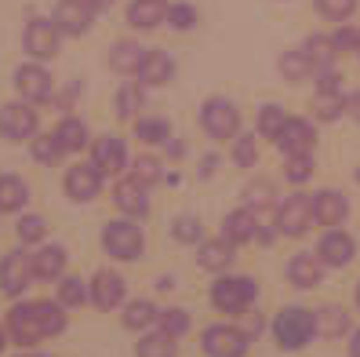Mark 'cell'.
I'll return each instance as SVG.
<instances>
[{"label":"cell","instance_id":"3957f363","mask_svg":"<svg viewBox=\"0 0 360 357\" xmlns=\"http://www.w3.org/2000/svg\"><path fill=\"white\" fill-rule=\"evenodd\" d=\"M102 248L110 251L113 259H120V263H131V259H139L142 256V248H146V241H142V230L135 226V223H105V230H102Z\"/></svg>","mask_w":360,"mask_h":357},{"label":"cell","instance_id":"f35d334b","mask_svg":"<svg viewBox=\"0 0 360 357\" xmlns=\"http://www.w3.org/2000/svg\"><path fill=\"white\" fill-rule=\"evenodd\" d=\"M316 8H321V15L331 18V23H346L356 11V0H316Z\"/></svg>","mask_w":360,"mask_h":357},{"label":"cell","instance_id":"7bdbcfd3","mask_svg":"<svg viewBox=\"0 0 360 357\" xmlns=\"http://www.w3.org/2000/svg\"><path fill=\"white\" fill-rule=\"evenodd\" d=\"M160 328H164L167 335H182V332L189 328V313L179 310V306H175V310H164V313H160Z\"/></svg>","mask_w":360,"mask_h":357},{"label":"cell","instance_id":"d590c367","mask_svg":"<svg viewBox=\"0 0 360 357\" xmlns=\"http://www.w3.org/2000/svg\"><path fill=\"white\" fill-rule=\"evenodd\" d=\"M135 139H142V142H167L172 139V124L167 120H135Z\"/></svg>","mask_w":360,"mask_h":357},{"label":"cell","instance_id":"484cf974","mask_svg":"<svg viewBox=\"0 0 360 357\" xmlns=\"http://www.w3.org/2000/svg\"><path fill=\"white\" fill-rule=\"evenodd\" d=\"M30 201V190L18 175H0V212H18L26 208Z\"/></svg>","mask_w":360,"mask_h":357},{"label":"cell","instance_id":"5b68a950","mask_svg":"<svg viewBox=\"0 0 360 357\" xmlns=\"http://www.w3.org/2000/svg\"><path fill=\"white\" fill-rule=\"evenodd\" d=\"M200 124L211 139H233L240 128V113L229 99H207L200 110Z\"/></svg>","mask_w":360,"mask_h":357},{"label":"cell","instance_id":"5bb4252c","mask_svg":"<svg viewBox=\"0 0 360 357\" xmlns=\"http://www.w3.org/2000/svg\"><path fill=\"white\" fill-rule=\"evenodd\" d=\"M15 88H18V95H22V99L40 102V99L51 95V77H48L44 66H18L15 70Z\"/></svg>","mask_w":360,"mask_h":357},{"label":"cell","instance_id":"9a60e30c","mask_svg":"<svg viewBox=\"0 0 360 357\" xmlns=\"http://www.w3.org/2000/svg\"><path fill=\"white\" fill-rule=\"evenodd\" d=\"M98 186H102V172L95 168V161H91V164H77V168H70L66 190H70L73 201H91V197L98 194Z\"/></svg>","mask_w":360,"mask_h":357},{"label":"cell","instance_id":"2e32d148","mask_svg":"<svg viewBox=\"0 0 360 357\" xmlns=\"http://www.w3.org/2000/svg\"><path fill=\"white\" fill-rule=\"evenodd\" d=\"M316 256L324 259V266H349L353 256H356V244H353L349 234H342V230H331L321 241V248H316Z\"/></svg>","mask_w":360,"mask_h":357},{"label":"cell","instance_id":"e0dca14e","mask_svg":"<svg viewBox=\"0 0 360 357\" xmlns=\"http://www.w3.org/2000/svg\"><path fill=\"white\" fill-rule=\"evenodd\" d=\"M91 299H95L98 310L120 306V299H124V277L120 274H110V270H98L95 281H91Z\"/></svg>","mask_w":360,"mask_h":357},{"label":"cell","instance_id":"f6af8a7d","mask_svg":"<svg viewBox=\"0 0 360 357\" xmlns=\"http://www.w3.org/2000/svg\"><path fill=\"white\" fill-rule=\"evenodd\" d=\"M175 237H179L182 244H193V241H200V219H193V215H182V219H175Z\"/></svg>","mask_w":360,"mask_h":357},{"label":"cell","instance_id":"603a6c76","mask_svg":"<svg viewBox=\"0 0 360 357\" xmlns=\"http://www.w3.org/2000/svg\"><path fill=\"white\" fill-rule=\"evenodd\" d=\"M66 248L62 244H48V248H40L37 256H33V270H37V277H44V281H55L62 277V270H66Z\"/></svg>","mask_w":360,"mask_h":357},{"label":"cell","instance_id":"ffe728a7","mask_svg":"<svg viewBox=\"0 0 360 357\" xmlns=\"http://www.w3.org/2000/svg\"><path fill=\"white\" fill-rule=\"evenodd\" d=\"M255 234H259V219L251 215L248 208H240V212H229V215L222 219V237H226L229 244H248Z\"/></svg>","mask_w":360,"mask_h":357},{"label":"cell","instance_id":"277c9868","mask_svg":"<svg viewBox=\"0 0 360 357\" xmlns=\"http://www.w3.org/2000/svg\"><path fill=\"white\" fill-rule=\"evenodd\" d=\"M259 296V284L251 277H219L211 284V303L222 313H240L248 310V303Z\"/></svg>","mask_w":360,"mask_h":357},{"label":"cell","instance_id":"d6986e66","mask_svg":"<svg viewBox=\"0 0 360 357\" xmlns=\"http://www.w3.org/2000/svg\"><path fill=\"white\" fill-rule=\"evenodd\" d=\"M346 212H349L346 197L335 194V190H321V194L313 197V219L321 223V226H338V223L346 219Z\"/></svg>","mask_w":360,"mask_h":357},{"label":"cell","instance_id":"7dc6e473","mask_svg":"<svg viewBox=\"0 0 360 357\" xmlns=\"http://www.w3.org/2000/svg\"><path fill=\"white\" fill-rule=\"evenodd\" d=\"M135 179H142L146 186L160 179V161L157 157H139L135 161Z\"/></svg>","mask_w":360,"mask_h":357},{"label":"cell","instance_id":"ab89813d","mask_svg":"<svg viewBox=\"0 0 360 357\" xmlns=\"http://www.w3.org/2000/svg\"><path fill=\"white\" fill-rule=\"evenodd\" d=\"M233 161H237L240 168H255V161H259L255 135H240V139H237V146H233Z\"/></svg>","mask_w":360,"mask_h":357},{"label":"cell","instance_id":"8992f818","mask_svg":"<svg viewBox=\"0 0 360 357\" xmlns=\"http://www.w3.org/2000/svg\"><path fill=\"white\" fill-rule=\"evenodd\" d=\"M248 339L251 335L233 328V325H211L204 332V350L207 357H244L248 353Z\"/></svg>","mask_w":360,"mask_h":357},{"label":"cell","instance_id":"9c48e42d","mask_svg":"<svg viewBox=\"0 0 360 357\" xmlns=\"http://www.w3.org/2000/svg\"><path fill=\"white\" fill-rule=\"evenodd\" d=\"M37 132V110H30L26 102H8L0 106V135L11 142H22Z\"/></svg>","mask_w":360,"mask_h":357},{"label":"cell","instance_id":"816d5d0a","mask_svg":"<svg viewBox=\"0 0 360 357\" xmlns=\"http://www.w3.org/2000/svg\"><path fill=\"white\" fill-rule=\"evenodd\" d=\"M349 353H353V357H360V332L353 335V343H349Z\"/></svg>","mask_w":360,"mask_h":357},{"label":"cell","instance_id":"52a82bcc","mask_svg":"<svg viewBox=\"0 0 360 357\" xmlns=\"http://www.w3.org/2000/svg\"><path fill=\"white\" fill-rule=\"evenodd\" d=\"M33 277H37L33 256H26V251H8L4 263H0V292L4 296H18V292L30 288Z\"/></svg>","mask_w":360,"mask_h":357},{"label":"cell","instance_id":"ee69618b","mask_svg":"<svg viewBox=\"0 0 360 357\" xmlns=\"http://www.w3.org/2000/svg\"><path fill=\"white\" fill-rule=\"evenodd\" d=\"M142 106V95H139V84H128L120 95H117V113L120 117H131L135 110Z\"/></svg>","mask_w":360,"mask_h":357},{"label":"cell","instance_id":"f546056e","mask_svg":"<svg viewBox=\"0 0 360 357\" xmlns=\"http://www.w3.org/2000/svg\"><path fill=\"white\" fill-rule=\"evenodd\" d=\"M58 142H62V150L73 154V150H84V142H88V128H84V120H62L58 128H55Z\"/></svg>","mask_w":360,"mask_h":357},{"label":"cell","instance_id":"db71d44e","mask_svg":"<svg viewBox=\"0 0 360 357\" xmlns=\"http://www.w3.org/2000/svg\"><path fill=\"white\" fill-rule=\"evenodd\" d=\"M356 303H360V284H356Z\"/></svg>","mask_w":360,"mask_h":357},{"label":"cell","instance_id":"44dd1931","mask_svg":"<svg viewBox=\"0 0 360 357\" xmlns=\"http://www.w3.org/2000/svg\"><path fill=\"white\" fill-rule=\"evenodd\" d=\"M164 18H167L164 0H131L128 4V26H135V30H153Z\"/></svg>","mask_w":360,"mask_h":357},{"label":"cell","instance_id":"ba28073f","mask_svg":"<svg viewBox=\"0 0 360 357\" xmlns=\"http://www.w3.org/2000/svg\"><path fill=\"white\" fill-rule=\"evenodd\" d=\"M309 223H313V201L306 194H291L277 212V230L284 237H302Z\"/></svg>","mask_w":360,"mask_h":357},{"label":"cell","instance_id":"60d3db41","mask_svg":"<svg viewBox=\"0 0 360 357\" xmlns=\"http://www.w3.org/2000/svg\"><path fill=\"white\" fill-rule=\"evenodd\" d=\"M44 230H48V223L40 219V215H22V219H18V230H15V234H18V241H22V244H30V241H40V237H44Z\"/></svg>","mask_w":360,"mask_h":357},{"label":"cell","instance_id":"f5cc1de1","mask_svg":"<svg viewBox=\"0 0 360 357\" xmlns=\"http://www.w3.org/2000/svg\"><path fill=\"white\" fill-rule=\"evenodd\" d=\"M4 343H8V339H4V328H0V350H4Z\"/></svg>","mask_w":360,"mask_h":357},{"label":"cell","instance_id":"11a10c76","mask_svg":"<svg viewBox=\"0 0 360 357\" xmlns=\"http://www.w3.org/2000/svg\"><path fill=\"white\" fill-rule=\"evenodd\" d=\"M22 357H40V353H22Z\"/></svg>","mask_w":360,"mask_h":357},{"label":"cell","instance_id":"7402d4cb","mask_svg":"<svg viewBox=\"0 0 360 357\" xmlns=\"http://www.w3.org/2000/svg\"><path fill=\"white\" fill-rule=\"evenodd\" d=\"M95 168L102 175H117L124 168V142L117 135H102L95 139Z\"/></svg>","mask_w":360,"mask_h":357},{"label":"cell","instance_id":"30bf717a","mask_svg":"<svg viewBox=\"0 0 360 357\" xmlns=\"http://www.w3.org/2000/svg\"><path fill=\"white\" fill-rule=\"evenodd\" d=\"M58 23H51V18H33V23L26 26V48L37 55V58H55L58 55Z\"/></svg>","mask_w":360,"mask_h":357},{"label":"cell","instance_id":"1f68e13d","mask_svg":"<svg viewBox=\"0 0 360 357\" xmlns=\"http://www.w3.org/2000/svg\"><path fill=\"white\" fill-rule=\"evenodd\" d=\"M281 73H284L288 80H306V77L313 73V62H309L306 48H299V51H288V55L281 58Z\"/></svg>","mask_w":360,"mask_h":357},{"label":"cell","instance_id":"b9f144b4","mask_svg":"<svg viewBox=\"0 0 360 357\" xmlns=\"http://www.w3.org/2000/svg\"><path fill=\"white\" fill-rule=\"evenodd\" d=\"M284 175H288L291 182H306V179L313 175V161H309V154H295V157H288Z\"/></svg>","mask_w":360,"mask_h":357},{"label":"cell","instance_id":"836d02e7","mask_svg":"<svg viewBox=\"0 0 360 357\" xmlns=\"http://www.w3.org/2000/svg\"><path fill=\"white\" fill-rule=\"evenodd\" d=\"M342 110H346V99H342V92H321V95L313 99V113L321 117V120H335Z\"/></svg>","mask_w":360,"mask_h":357},{"label":"cell","instance_id":"7c38bea8","mask_svg":"<svg viewBox=\"0 0 360 357\" xmlns=\"http://www.w3.org/2000/svg\"><path fill=\"white\" fill-rule=\"evenodd\" d=\"M313 142H316V132H313V124H309V120H288L284 128H281V135H277V146H281L288 157H295V154H309V150H313Z\"/></svg>","mask_w":360,"mask_h":357},{"label":"cell","instance_id":"4dcf8cb0","mask_svg":"<svg viewBox=\"0 0 360 357\" xmlns=\"http://www.w3.org/2000/svg\"><path fill=\"white\" fill-rule=\"evenodd\" d=\"M157 318H160V313L153 310L150 299H135V303L128 306V313H124V328H131V332H135V328H150Z\"/></svg>","mask_w":360,"mask_h":357},{"label":"cell","instance_id":"f907efd6","mask_svg":"<svg viewBox=\"0 0 360 357\" xmlns=\"http://www.w3.org/2000/svg\"><path fill=\"white\" fill-rule=\"evenodd\" d=\"M88 4H91L95 11H105V8H110V4H113V0H88Z\"/></svg>","mask_w":360,"mask_h":357},{"label":"cell","instance_id":"c3c4849f","mask_svg":"<svg viewBox=\"0 0 360 357\" xmlns=\"http://www.w3.org/2000/svg\"><path fill=\"white\" fill-rule=\"evenodd\" d=\"M331 40H335V48H338V51H356V48H360V30L342 26V30H338Z\"/></svg>","mask_w":360,"mask_h":357},{"label":"cell","instance_id":"8d00e7d4","mask_svg":"<svg viewBox=\"0 0 360 357\" xmlns=\"http://www.w3.org/2000/svg\"><path fill=\"white\" fill-rule=\"evenodd\" d=\"M62 154V142H58V135H40V139H33V157L40 161V164H55Z\"/></svg>","mask_w":360,"mask_h":357},{"label":"cell","instance_id":"4316f807","mask_svg":"<svg viewBox=\"0 0 360 357\" xmlns=\"http://www.w3.org/2000/svg\"><path fill=\"white\" fill-rule=\"evenodd\" d=\"M316 332L328 335V339H338V335L349 332V313L342 306H324L316 313Z\"/></svg>","mask_w":360,"mask_h":357},{"label":"cell","instance_id":"6da1fadb","mask_svg":"<svg viewBox=\"0 0 360 357\" xmlns=\"http://www.w3.org/2000/svg\"><path fill=\"white\" fill-rule=\"evenodd\" d=\"M66 328V313H62L58 303H22L8 313V332L18 346H37L40 339H48V335H58Z\"/></svg>","mask_w":360,"mask_h":357},{"label":"cell","instance_id":"f1b7e54d","mask_svg":"<svg viewBox=\"0 0 360 357\" xmlns=\"http://www.w3.org/2000/svg\"><path fill=\"white\" fill-rule=\"evenodd\" d=\"M306 55L313 62V70H331L338 48H335V40H328V37H309L306 40Z\"/></svg>","mask_w":360,"mask_h":357},{"label":"cell","instance_id":"ac0fdd59","mask_svg":"<svg viewBox=\"0 0 360 357\" xmlns=\"http://www.w3.org/2000/svg\"><path fill=\"white\" fill-rule=\"evenodd\" d=\"M113 197H117V208L120 212H128V215H146V208H150V197H146V182L142 179H120L117 182V190H113Z\"/></svg>","mask_w":360,"mask_h":357},{"label":"cell","instance_id":"74e56055","mask_svg":"<svg viewBox=\"0 0 360 357\" xmlns=\"http://www.w3.org/2000/svg\"><path fill=\"white\" fill-rule=\"evenodd\" d=\"M284 124H288V117H284V110H281V106H266V110H262V117H259V135L277 139Z\"/></svg>","mask_w":360,"mask_h":357},{"label":"cell","instance_id":"cb8c5ba5","mask_svg":"<svg viewBox=\"0 0 360 357\" xmlns=\"http://www.w3.org/2000/svg\"><path fill=\"white\" fill-rule=\"evenodd\" d=\"M175 73V62L172 55H164V51H146V62L139 66V80L142 84H167Z\"/></svg>","mask_w":360,"mask_h":357},{"label":"cell","instance_id":"83f0119b","mask_svg":"<svg viewBox=\"0 0 360 357\" xmlns=\"http://www.w3.org/2000/svg\"><path fill=\"white\" fill-rule=\"evenodd\" d=\"M229 259H233V244H229L226 237L207 241V244L200 248V256H197V263H200L204 270H226Z\"/></svg>","mask_w":360,"mask_h":357},{"label":"cell","instance_id":"d4e9b609","mask_svg":"<svg viewBox=\"0 0 360 357\" xmlns=\"http://www.w3.org/2000/svg\"><path fill=\"white\" fill-rule=\"evenodd\" d=\"M142 62H146V48L131 44V40H120V44H113V51H110V66L117 73H139Z\"/></svg>","mask_w":360,"mask_h":357},{"label":"cell","instance_id":"bcb514c9","mask_svg":"<svg viewBox=\"0 0 360 357\" xmlns=\"http://www.w3.org/2000/svg\"><path fill=\"white\" fill-rule=\"evenodd\" d=\"M167 23L175 30H189V26H197V11L189 4H175V8H167Z\"/></svg>","mask_w":360,"mask_h":357},{"label":"cell","instance_id":"8fae6325","mask_svg":"<svg viewBox=\"0 0 360 357\" xmlns=\"http://www.w3.org/2000/svg\"><path fill=\"white\" fill-rule=\"evenodd\" d=\"M91 4L88 0H58V8H55V23L62 33H70V37H80V33H88L91 30Z\"/></svg>","mask_w":360,"mask_h":357},{"label":"cell","instance_id":"d6a6232c","mask_svg":"<svg viewBox=\"0 0 360 357\" xmlns=\"http://www.w3.org/2000/svg\"><path fill=\"white\" fill-rule=\"evenodd\" d=\"M139 357H175V335H167V332L146 335L139 343Z\"/></svg>","mask_w":360,"mask_h":357},{"label":"cell","instance_id":"e575fe53","mask_svg":"<svg viewBox=\"0 0 360 357\" xmlns=\"http://www.w3.org/2000/svg\"><path fill=\"white\" fill-rule=\"evenodd\" d=\"M88 281H80V277H66L58 284V303L62 306H84L88 303Z\"/></svg>","mask_w":360,"mask_h":357},{"label":"cell","instance_id":"4fadbf2b","mask_svg":"<svg viewBox=\"0 0 360 357\" xmlns=\"http://www.w3.org/2000/svg\"><path fill=\"white\" fill-rule=\"evenodd\" d=\"M288 277L299 288H316L324 281V259L313 256V251H299V256L288 263Z\"/></svg>","mask_w":360,"mask_h":357},{"label":"cell","instance_id":"681fc988","mask_svg":"<svg viewBox=\"0 0 360 357\" xmlns=\"http://www.w3.org/2000/svg\"><path fill=\"white\" fill-rule=\"evenodd\" d=\"M269 197H273V186H269V182H251V186H248V204L266 208Z\"/></svg>","mask_w":360,"mask_h":357},{"label":"cell","instance_id":"7a4b0ae2","mask_svg":"<svg viewBox=\"0 0 360 357\" xmlns=\"http://www.w3.org/2000/svg\"><path fill=\"white\" fill-rule=\"evenodd\" d=\"M316 332V313L302 310V306H284L273 318V335H277L281 350H302Z\"/></svg>","mask_w":360,"mask_h":357}]
</instances>
